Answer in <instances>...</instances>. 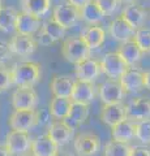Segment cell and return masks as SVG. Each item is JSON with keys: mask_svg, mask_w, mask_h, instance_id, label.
<instances>
[{"mask_svg": "<svg viewBox=\"0 0 150 156\" xmlns=\"http://www.w3.org/2000/svg\"><path fill=\"white\" fill-rule=\"evenodd\" d=\"M12 85L17 87H34L41 80V65L34 61H20L11 68Z\"/></svg>", "mask_w": 150, "mask_h": 156, "instance_id": "cell-1", "label": "cell"}, {"mask_svg": "<svg viewBox=\"0 0 150 156\" xmlns=\"http://www.w3.org/2000/svg\"><path fill=\"white\" fill-rule=\"evenodd\" d=\"M91 50L88 47L85 41L81 37H72L63 42L61 55L71 64H79V62L90 57Z\"/></svg>", "mask_w": 150, "mask_h": 156, "instance_id": "cell-2", "label": "cell"}, {"mask_svg": "<svg viewBox=\"0 0 150 156\" xmlns=\"http://www.w3.org/2000/svg\"><path fill=\"white\" fill-rule=\"evenodd\" d=\"M101 147V138L93 131H81L73 139V148L77 156H95Z\"/></svg>", "mask_w": 150, "mask_h": 156, "instance_id": "cell-3", "label": "cell"}, {"mask_svg": "<svg viewBox=\"0 0 150 156\" xmlns=\"http://www.w3.org/2000/svg\"><path fill=\"white\" fill-rule=\"evenodd\" d=\"M31 136L27 131H17L11 130L8 131L5 136V148L9 151L12 156H22L30 152L31 148Z\"/></svg>", "mask_w": 150, "mask_h": 156, "instance_id": "cell-4", "label": "cell"}, {"mask_svg": "<svg viewBox=\"0 0 150 156\" xmlns=\"http://www.w3.org/2000/svg\"><path fill=\"white\" fill-rule=\"evenodd\" d=\"M101 70L108 77V80L119 81V78L128 69V65L124 62L122 56L118 52H107L99 61Z\"/></svg>", "mask_w": 150, "mask_h": 156, "instance_id": "cell-5", "label": "cell"}, {"mask_svg": "<svg viewBox=\"0 0 150 156\" xmlns=\"http://www.w3.org/2000/svg\"><path fill=\"white\" fill-rule=\"evenodd\" d=\"M47 135L51 138L57 147H64L68 144L75 135V128L65 120H55L48 126Z\"/></svg>", "mask_w": 150, "mask_h": 156, "instance_id": "cell-6", "label": "cell"}, {"mask_svg": "<svg viewBox=\"0 0 150 156\" xmlns=\"http://www.w3.org/2000/svg\"><path fill=\"white\" fill-rule=\"evenodd\" d=\"M39 98L33 87H17L12 94V107L18 111L35 109Z\"/></svg>", "mask_w": 150, "mask_h": 156, "instance_id": "cell-7", "label": "cell"}, {"mask_svg": "<svg viewBox=\"0 0 150 156\" xmlns=\"http://www.w3.org/2000/svg\"><path fill=\"white\" fill-rule=\"evenodd\" d=\"M8 124L12 130L17 131H30L33 128H35L38 124L37 120V111L29 109V111H18L14 109L8 119Z\"/></svg>", "mask_w": 150, "mask_h": 156, "instance_id": "cell-8", "label": "cell"}, {"mask_svg": "<svg viewBox=\"0 0 150 156\" xmlns=\"http://www.w3.org/2000/svg\"><path fill=\"white\" fill-rule=\"evenodd\" d=\"M80 17V9H77L68 2H63L54 8L52 11V20L56 21L64 29L75 26Z\"/></svg>", "mask_w": 150, "mask_h": 156, "instance_id": "cell-9", "label": "cell"}, {"mask_svg": "<svg viewBox=\"0 0 150 156\" xmlns=\"http://www.w3.org/2000/svg\"><path fill=\"white\" fill-rule=\"evenodd\" d=\"M125 111H127V119L133 122L150 120V99L146 96L133 98L125 105Z\"/></svg>", "mask_w": 150, "mask_h": 156, "instance_id": "cell-10", "label": "cell"}, {"mask_svg": "<svg viewBox=\"0 0 150 156\" xmlns=\"http://www.w3.org/2000/svg\"><path fill=\"white\" fill-rule=\"evenodd\" d=\"M125 96V91L123 90L119 81L115 80H106L99 86V98L103 105L110 104H119L122 103Z\"/></svg>", "mask_w": 150, "mask_h": 156, "instance_id": "cell-11", "label": "cell"}, {"mask_svg": "<svg viewBox=\"0 0 150 156\" xmlns=\"http://www.w3.org/2000/svg\"><path fill=\"white\" fill-rule=\"evenodd\" d=\"M41 27H42V22L39 17L29 14L24 11L17 12L16 25H14V30L17 31V34L33 37L35 33L41 30Z\"/></svg>", "mask_w": 150, "mask_h": 156, "instance_id": "cell-12", "label": "cell"}, {"mask_svg": "<svg viewBox=\"0 0 150 156\" xmlns=\"http://www.w3.org/2000/svg\"><path fill=\"white\" fill-rule=\"evenodd\" d=\"M102 73L101 70L99 61L95 58H86V60L76 64L75 74L76 78L79 81H85V82H91L94 83V81L99 77V74Z\"/></svg>", "mask_w": 150, "mask_h": 156, "instance_id": "cell-13", "label": "cell"}, {"mask_svg": "<svg viewBox=\"0 0 150 156\" xmlns=\"http://www.w3.org/2000/svg\"><path fill=\"white\" fill-rule=\"evenodd\" d=\"M8 43H9V47H11L12 53L18 56H24V57L33 55L38 46L37 41L33 37L21 35V34H16L14 37H12V39Z\"/></svg>", "mask_w": 150, "mask_h": 156, "instance_id": "cell-14", "label": "cell"}, {"mask_svg": "<svg viewBox=\"0 0 150 156\" xmlns=\"http://www.w3.org/2000/svg\"><path fill=\"white\" fill-rule=\"evenodd\" d=\"M95 98V86L91 82L85 81H75L73 91H72L71 100L73 103H80L85 105H90Z\"/></svg>", "mask_w": 150, "mask_h": 156, "instance_id": "cell-15", "label": "cell"}, {"mask_svg": "<svg viewBox=\"0 0 150 156\" xmlns=\"http://www.w3.org/2000/svg\"><path fill=\"white\" fill-rule=\"evenodd\" d=\"M119 83L125 92H138L144 89V73L137 68H128L119 78Z\"/></svg>", "mask_w": 150, "mask_h": 156, "instance_id": "cell-16", "label": "cell"}, {"mask_svg": "<svg viewBox=\"0 0 150 156\" xmlns=\"http://www.w3.org/2000/svg\"><path fill=\"white\" fill-rule=\"evenodd\" d=\"M108 31H110V35L112 37L115 41L125 43V42L132 41L133 39L136 29H133L127 21H125V20H123L119 16V17H116L111 21Z\"/></svg>", "mask_w": 150, "mask_h": 156, "instance_id": "cell-17", "label": "cell"}, {"mask_svg": "<svg viewBox=\"0 0 150 156\" xmlns=\"http://www.w3.org/2000/svg\"><path fill=\"white\" fill-rule=\"evenodd\" d=\"M111 136L112 140L120 143H129L136 138V122L125 119L119 124L111 128Z\"/></svg>", "mask_w": 150, "mask_h": 156, "instance_id": "cell-18", "label": "cell"}, {"mask_svg": "<svg viewBox=\"0 0 150 156\" xmlns=\"http://www.w3.org/2000/svg\"><path fill=\"white\" fill-rule=\"evenodd\" d=\"M101 120L107 126L112 128L120 121L127 119V111H125V104L119 103V104H110V105H103L102 111H101Z\"/></svg>", "mask_w": 150, "mask_h": 156, "instance_id": "cell-19", "label": "cell"}, {"mask_svg": "<svg viewBox=\"0 0 150 156\" xmlns=\"http://www.w3.org/2000/svg\"><path fill=\"white\" fill-rule=\"evenodd\" d=\"M73 86H75V80H72L69 76L55 74L51 80L50 90L52 95L56 98H69L71 99Z\"/></svg>", "mask_w": 150, "mask_h": 156, "instance_id": "cell-20", "label": "cell"}, {"mask_svg": "<svg viewBox=\"0 0 150 156\" xmlns=\"http://www.w3.org/2000/svg\"><path fill=\"white\" fill-rule=\"evenodd\" d=\"M120 17L125 20L130 26L137 30V29L142 27L145 21H146V11L141 5H138V4L130 3L123 9Z\"/></svg>", "mask_w": 150, "mask_h": 156, "instance_id": "cell-21", "label": "cell"}, {"mask_svg": "<svg viewBox=\"0 0 150 156\" xmlns=\"http://www.w3.org/2000/svg\"><path fill=\"white\" fill-rule=\"evenodd\" d=\"M119 53L122 58L124 60V62L128 65V68H134L136 66L140 60L142 58V55L144 52L141 51V48H140L136 42L133 41H128L125 43H122V46L119 47V50L116 51Z\"/></svg>", "mask_w": 150, "mask_h": 156, "instance_id": "cell-22", "label": "cell"}, {"mask_svg": "<svg viewBox=\"0 0 150 156\" xmlns=\"http://www.w3.org/2000/svg\"><path fill=\"white\" fill-rule=\"evenodd\" d=\"M57 151H59V147L52 142L47 134L37 136L31 142L30 154L33 156H54Z\"/></svg>", "mask_w": 150, "mask_h": 156, "instance_id": "cell-23", "label": "cell"}, {"mask_svg": "<svg viewBox=\"0 0 150 156\" xmlns=\"http://www.w3.org/2000/svg\"><path fill=\"white\" fill-rule=\"evenodd\" d=\"M81 38L85 41V43L88 44L90 50H95V48L101 47L104 43L106 39V31L103 27L91 25L88 26L81 34Z\"/></svg>", "mask_w": 150, "mask_h": 156, "instance_id": "cell-24", "label": "cell"}, {"mask_svg": "<svg viewBox=\"0 0 150 156\" xmlns=\"http://www.w3.org/2000/svg\"><path fill=\"white\" fill-rule=\"evenodd\" d=\"M72 100L69 98H56L54 96L48 104V111L55 120H67L69 115Z\"/></svg>", "mask_w": 150, "mask_h": 156, "instance_id": "cell-25", "label": "cell"}, {"mask_svg": "<svg viewBox=\"0 0 150 156\" xmlns=\"http://www.w3.org/2000/svg\"><path fill=\"white\" fill-rule=\"evenodd\" d=\"M80 17L91 26V25H98L99 22H102L106 16L101 11V8L95 3V0H90L89 3H86L80 9Z\"/></svg>", "mask_w": 150, "mask_h": 156, "instance_id": "cell-26", "label": "cell"}, {"mask_svg": "<svg viewBox=\"0 0 150 156\" xmlns=\"http://www.w3.org/2000/svg\"><path fill=\"white\" fill-rule=\"evenodd\" d=\"M22 11L37 17H43L51 8V0H21Z\"/></svg>", "mask_w": 150, "mask_h": 156, "instance_id": "cell-27", "label": "cell"}, {"mask_svg": "<svg viewBox=\"0 0 150 156\" xmlns=\"http://www.w3.org/2000/svg\"><path fill=\"white\" fill-rule=\"evenodd\" d=\"M17 18V11L13 7H0V30L4 33H11L14 30Z\"/></svg>", "mask_w": 150, "mask_h": 156, "instance_id": "cell-28", "label": "cell"}, {"mask_svg": "<svg viewBox=\"0 0 150 156\" xmlns=\"http://www.w3.org/2000/svg\"><path fill=\"white\" fill-rule=\"evenodd\" d=\"M89 117V105L80 104V103H73L72 101L69 115L67 120H71L76 126H80L88 120Z\"/></svg>", "mask_w": 150, "mask_h": 156, "instance_id": "cell-29", "label": "cell"}, {"mask_svg": "<svg viewBox=\"0 0 150 156\" xmlns=\"http://www.w3.org/2000/svg\"><path fill=\"white\" fill-rule=\"evenodd\" d=\"M41 30L43 33H46L54 42H57L65 37L67 29H64L61 25H59L56 21H54V20L51 18V20H47L45 23H42Z\"/></svg>", "mask_w": 150, "mask_h": 156, "instance_id": "cell-30", "label": "cell"}, {"mask_svg": "<svg viewBox=\"0 0 150 156\" xmlns=\"http://www.w3.org/2000/svg\"><path fill=\"white\" fill-rule=\"evenodd\" d=\"M130 147L128 143H120L116 140H108L104 144L103 154L104 156H129L130 155Z\"/></svg>", "mask_w": 150, "mask_h": 156, "instance_id": "cell-31", "label": "cell"}, {"mask_svg": "<svg viewBox=\"0 0 150 156\" xmlns=\"http://www.w3.org/2000/svg\"><path fill=\"white\" fill-rule=\"evenodd\" d=\"M133 41L141 48V51L150 52V29L149 27H140L134 31Z\"/></svg>", "mask_w": 150, "mask_h": 156, "instance_id": "cell-32", "label": "cell"}, {"mask_svg": "<svg viewBox=\"0 0 150 156\" xmlns=\"http://www.w3.org/2000/svg\"><path fill=\"white\" fill-rule=\"evenodd\" d=\"M136 139L142 144H150V120L136 122Z\"/></svg>", "mask_w": 150, "mask_h": 156, "instance_id": "cell-33", "label": "cell"}, {"mask_svg": "<svg viewBox=\"0 0 150 156\" xmlns=\"http://www.w3.org/2000/svg\"><path fill=\"white\" fill-rule=\"evenodd\" d=\"M95 3L98 4L101 11L104 13V16H110L112 14L120 5V0H95Z\"/></svg>", "mask_w": 150, "mask_h": 156, "instance_id": "cell-34", "label": "cell"}, {"mask_svg": "<svg viewBox=\"0 0 150 156\" xmlns=\"http://www.w3.org/2000/svg\"><path fill=\"white\" fill-rule=\"evenodd\" d=\"M12 86V80H11V72L3 65H0V92L7 91L9 87Z\"/></svg>", "mask_w": 150, "mask_h": 156, "instance_id": "cell-35", "label": "cell"}, {"mask_svg": "<svg viewBox=\"0 0 150 156\" xmlns=\"http://www.w3.org/2000/svg\"><path fill=\"white\" fill-rule=\"evenodd\" d=\"M12 51L9 47V43L5 41H0V65L5 64L7 61H9L12 58Z\"/></svg>", "mask_w": 150, "mask_h": 156, "instance_id": "cell-36", "label": "cell"}, {"mask_svg": "<svg viewBox=\"0 0 150 156\" xmlns=\"http://www.w3.org/2000/svg\"><path fill=\"white\" fill-rule=\"evenodd\" d=\"M37 120H38L37 125L50 126V124L52 122V116L48 109H41V111H37Z\"/></svg>", "mask_w": 150, "mask_h": 156, "instance_id": "cell-37", "label": "cell"}, {"mask_svg": "<svg viewBox=\"0 0 150 156\" xmlns=\"http://www.w3.org/2000/svg\"><path fill=\"white\" fill-rule=\"evenodd\" d=\"M52 43H55V42L52 41V39L48 37L46 33H43L42 30L38 31V35H37V44H41V46L47 47V46H51Z\"/></svg>", "mask_w": 150, "mask_h": 156, "instance_id": "cell-38", "label": "cell"}, {"mask_svg": "<svg viewBox=\"0 0 150 156\" xmlns=\"http://www.w3.org/2000/svg\"><path fill=\"white\" fill-rule=\"evenodd\" d=\"M129 156H150V150L141 146H134V147H130Z\"/></svg>", "mask_w": 150, "mask_h": 156, "instance_id": "cell-39", "label": "cell"}, {"mask_svg": "<svg viewBox=\"0 0 150 156\" xmlns=\"http://www.w3.org/2000/svg\"><path fill=\"white\" fill-rule=\"evenodd\" d=\"M67 2H68L69 4H72L73 7H76L77 9H81L86 3H89L90 0H67Z\"/></svg>", "mask_w": 150, "mask_h": 156, "instance_id": "cell-40", "label": "cell"}, {"mask_svg": "<svg viewBox=\"0 0 150 156\" xmlns=\"http://www.w3.org/2000/svg\"><path fill=\"white\" fill-rule=\"evenodd\" d=\"M144 89H148L150 91V70L144 73Z\"/></svg>", "mask_w": 150, "mask_h": 156, "instance_id": "cell-41", "label": "cell"}, {"mask_svg": "<svg viewBox=\"0 0 150 156\" xmlns=\"http://www.w3.org/2000/svg\"><path fill=\"white\" fill-rule=\"evenodd\" d=\"M0 156H12V155L9 154V151L5 148V146L0 144Z\"/></svg>", "mask_w": 150, "mask_h": 156, "instance_id": "cell-42", "label": "cell"}, {"mask_svg": "<svg viewBox=\"0 0 150 156\" xmlns=\"http://www.w3.org/2000/svg\"><path fill=\"white\" fill-rule=\"evenodd\" d=\"M54 156H72V155L68 154V152H65V151H60V150H59Z\"/></svg>", "mask_w": 150, "mask_h": 156, "instance_id": "cell-43", "label": "cell"}, {"mask_svg": "<svg viewBox=\"0 0 150 156\" xmlns=\"http://www.w3.org/2000/svg\"><path fill=\"white\" fill-rule=\"evenodd\" d=\"M120 2H124V3H134V2H136V0H120Z\"/></svg>", "mask_w": 150, "mask_h": 156, "instance_id": "cell-44", "label": "cell"}, {"mask_svg": "<svg viewBox=\"0 0 150 156\" xmlns=\"http://www.w3.org/2000/svg\"><path fill=\"white\" fill-rule=\"evenodd\" d=\"M22 156H33L30 152H29V154H25V155H22Z\"/></svg>", "mask_w": 150, "mask_h": 156, "instance_id": "cell-45", "label": "cell"}, {"mask_svg": "<svg viewBox=\"0 0 150 156\" xmlns=\"http://www.w3.org/2000/svg\"><path fill=\"white\" fill-rule=\"evenodd\" d=\"M0 7H2V0H0Z\"/></svg>", "mask_w": 150, "mask_h": 156, "instance_id": "cell-46", "label": "cell"}]
</instances>
